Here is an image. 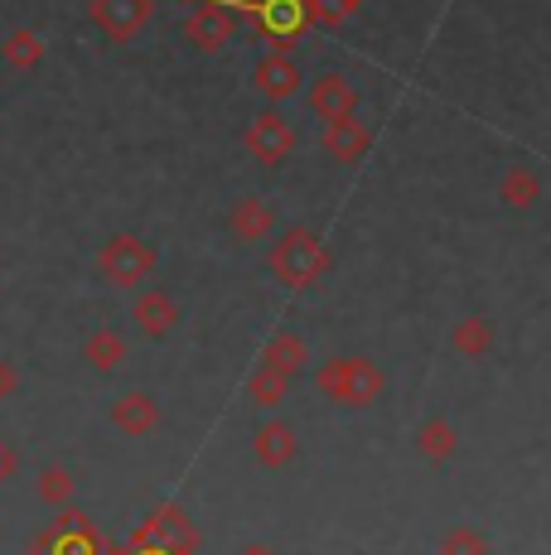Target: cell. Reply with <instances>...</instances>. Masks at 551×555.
Here are the masks:
<instances>
[{"instance_id": "6da1fadb", "label": "cell", "mask_w": 551, "mask_h": 555, "mask_svg": "<svg viewBox=\"0 0 551 555\" xmlns=\"http://www.w3.org/2000/svg\"><path fill=\"white\" fill-rule=\"evenodd\" d=\"M267 266L285 291H310V285H320L324 271H330V247H324L310 228H291L285 237L271 242Z\"/></svg>"}, {"instance_id": "7a4b0ae2", "label": "cell", "mask_w": 551, "mask_h": 555, "mask_svg": "<svg viewBox=\"0 0 551 555\" xmlns=\"http://www.w3.org/2000/svg\"><path fill=\"white\" fill-rule=\"evenodd\" d=\"M315 387L324 391L334 405H348V411H363V405H373L377 397H383L387 377L383 367H377L373 358H334L320 367V377H315Z\"/></svg>"}, {"instance_id": "3957f363", "label": "cell", "mask_w": 551, "mask_h": 555, "mask_svg": "<svg viewBox=\"0 0 551 555\" xmlns=\"http://www.w3.org/2000/svg\"><path fill=\"white\" fill-rule=\"evenodd\" d=\"M155 266H161V256H155V247L145 237H136V232H116L98 251V271L107 275L116 291H141L155 275Z\"/></svg>"}, {"instance_id": "277c9868", "label": "cell", "mask_w": 551, "mask_h": 555, "mask_svg": "<svg viewBox=\"0 0 551 555\" xmlns=\"http://www.w3.org/2000/svg\"><path fill=\"white\" fill-rule=\"evenodd\" d=\"M242 10L257 20V35L267 39L271 53H291L310 29L305 0H242Z\"/></svg>"}, {"instance_id": "5b68a950", "label": "cell", "mask_w": 551, "mask_h": 555, "mask_svg": "<svg viewBox=\"0 0 551 555\" xmlns=\"http://www.w3.org/2000/svg\"><path fill=\"white\" fill-rule=\"evenodd\" d=\"M238 10H242V0H194V10H189V20H184V39L204 53L228 49Z\"/></svg>"}, {"instance_id": "8992f818", "label": "cell", "mask_w": 551, "mask_h": 555, "mask_svg": "<svg viewBox=\"0 0 551 555\" xmlns=\"http://www.w3.org/2000/svg\"><path fill=\"white\" fill-rule=\"evenodd\" d=\"M247 151H252V159H257L261 169H276V165H285L291 159V151H295V126L285 121L281 112H261L257 121L247 126Z\"/></svg>"}, {"instance_id": "52a82bcc", "label": "cell", "mask_w": 551, "mask_h": 555, "mask_svg": "<svg viewBox=\"0 0 551 555\" xmlns=\"http://www.w3.org/2000/svg\"><path fill=\"white\" fill-rule=\"evenodd\" d=\"M155 15V0H92V20L116 44H131Z\"/></svg>"}, {"instance_id": "ba28073f", "label": "cell", "mask_w": 551, "mask_h": 555, "mask_svg": "<svg viewBox=\"0 0 551 555\" xmlns=\"http://www.w3.org/2000/svg\"><path fill=\"white\" fill-rule=\"evenodd\" d=\"M141 537H151L155 546H165V555H189L198 546V531H194V521L184 517L175 503H165V507H155L151 517H145V527H141Z\"/></svg>"}, {"instance_id": "9c48e42d", "label": "cell", "mask_w": 551, "mask_h": 555, "mask_svg": "<svg viewBox=\"0 0 551 555\" xmlns=\"http://www.w3.org/2000/svg\"><path fill=\"white\" fill-rule=\"evenodd\" d=\"M161 401L151 391H126V397L112 401V425L126 435V440H145V435L161 430Z\"/></svg>"}, {"instance_id": "30bf717a", "label": "cell", "mask_w": 551, "mask_h": 555, "mask_svg": "<svg viewBox=\"0 0 551 555\" xmlns=\"http://www.w3.org/2000/svg\"><path fill=\"white\" fill-rule=\"evenodd\" d=\"M305 102H310V112L320 116V121H338V116L358 112V92L344 73H320V78L310 82V92H305Z\"/></svg>"}, {"instance_id": "8fae6325", "label": "cell", "mask_w": 551, "mask_h": 555, "mask_svg": "<svg viewBox=\"0 0 551 555\" xmlns=\"http://www.w3.org/2000/svg\"><path fill=\"white\" fill-rule=\"evenodd\" d=\"M131 319H136V328H141L145 338H165L169 328L179 324V305H175V295L169 291H151V285H141L136 300H131Z\"/></svg>"}, {"instance_id": "7c38bea8", "label": "cell", "mask_w": 551, "mask_h": 555, "mask_svg": "<svg viewBox=\"0 0 551 555\" xmlns=\"http://www.w3.org/2000/svg\"><path fill=\"white\" fill-rule=\"evenodd\" d=\"M252 82H257L261 98L285 102V98H295V92L305 88V73H300V63H295L291 53H267V59L257 63V73H252Z\"/></svg>"}, {"instance_id": "4fadbf2b", "label": "cell", "mask_w": 551, "mask_h": 555, "mask_svg": "<svg viewBox=\"0 0 551 555\" xmlns=\"http://www.w3.org/2000/svg\"><path fill=\"white\" fill-rule=\"evenodd\" d=\"M252 459L261 468H285L300 459V435L291 430V421H261V430L252 435Z\"/></svg>"}, {"instance_id": "5bb4252c", "label": "cell", "mask_w": 551, "mask_h": 555, "mask_svg": "<svg viewBox=\"0 0 551 555\" xmlns=\"http://www.w3.org/2000/svg\"><path fill=\"white\" fill-rule=\"evenodd\" d=\"M368 145H373V131L358 121V112L338 116V121H324V151H330L338 165H358V159L368 155Z\"/></svg>"}, {"instance_id": "9a60e30c", "label": "cell", "mask_w": 551, "mask_h": 555, "mask_svg": "<svg viewBox=\"0 0 551 555\" xmlns=\"http://www.w3.org/2000/svg\"><path fill=\"white\" fill-rule=\"evenodd\" d=\"M228 228L238 242H267L276 232V212L267 198H238L228 212Z\"/></svg>"}, {"instance_id": "2e32d148", "label": "cell", "mask_w": 551, "mask_h": 555, "mask_svg": "<svg viewBox=\"0 0 551 555\" xmlns=\"http://www.w3.org/2000/svg\"><path fill=\"white\" fill-rule=\"evenodd\" d=\"M261 367L281 372L285 382H295L305 367H310V344H305L300 334H276V338H267V348H261Z\"/></svg>"}, {"instance_id": "e0dca14e", "label": "cell", "mask_w": 551, "mask_h": 555, "mask_svg": "<svg viewBox=\"0 0 551 555\" xmlns=\"http://www.w3.org/2000/svg\"><path fill=\"white\" fill-rule=\"evenodd\" d=\"M417 454L426 459V464H450V459L460 454V435H454V425L445 421V415H431V421H421Z\"/></svg>"}, {"instance_id": "ac0fdd59", "label": "cell", "mask_w": 551, "mask_h": 555, "mask_svg": "<svg viewBox=\"0 0 551 555\" xmlns=\"http://www.w3.org/2000/svg\"><path fill=\"white\" fill-rule=\"evenodd\" d=\"M82 362H88L92 372H102V377H112V372L126 367V338L116 334V328H98V334H88V344H82Z\"/></svg>"}, {"instance_id": "d6986e66", "label": "cell", "mask_w": 551, "mask_h": 555, "mask_svg": "<svg viewBox=\"0 0 551 555\" xmlns=\"http://www.w3.org/2000/svg\"><path fill=\"white\" fill-rule=\"evenodd\" d=\"M44 39L35 35V29H10L5 39H0V59L10 63V73H35L39 63H44Z\"/></svg>"}, {"instance_id": "ffe728a7", "label": "cell", "mask_w": 551, "mask_h": 555, "mask_svg": "<svg viewBox=\"0 0 551 555\" xmlns=\"http://www.w3.org/2000/svg\"><path fill=\"white\" fill-rule=\"evenodd\" d=\"M450 344H454V353H464V358H484L494 348V328H489V319H460V324L450 328Z\"/></svg>"}, {"instance_id": "44dd1931", "label": "cell", "mask_w": 551, "mask_h": 555, "mask_svg": "<svg viewBox=\"0 0 551 555\" xmlns=\"http://www.w3.org/2000/svg\"><path fill=\"white\" fill-rule=\"evenodd\" d=\"M39 498H44L49 507H68L73 498H78V478H73L63 464H49L44 474H39Z\"/></svg>"}, {"instance_id": "7402d4cb", "label": "cell", "mask_w": 551, "mask_h": 555, "mask_svg": "<svg viewBox=\"0 0 551 555\" xmlns=\"http://www.w3.org/2000/svg\"><path fill=\"white\" fill-rule=\"evenodd\" d=\"M285 391H291V382H285L281 372H271V367H261L257 362V372H252V382H247V397L257 401L261 411H271V405L285 401Z\"/></svg>"}, {"instance_id": "603a6c76", "label": "cell", "mask_w": 551, "mask_h": 555, "mask_svg": "<svg viewBox=\"0 0 551 555\" xmlns=\"http://www.w3.org/2000/svg\"><path fill=\"white\" fill-rule=\"evenodd\" d=\"M537 194H542V184H537L533 169H513V175H503V203L508 208H533Z\"/></svg>"}, {"instance_id": "cb8c5ba5", "label": "cell", "mask_w": 551, "mask_h": 555, "mask_svg": "<svg viewBox=\"0 0 551 555\" xmlns=\"http://www.w3.org/2000/svg\"><path fill=\"white\" fill-rule=\"evenodd\" d=\"M440 555H489V541L470 527H450L440 537Z\"/></svg>"}, {"instance_id": "d4e9b609", "label": "cell", "mask_w": 551, "mask_h": 555, "mask_svg": "<svg viewBox=\"0 0 551 555\" xmlns=\"http://www.w3.org/2000/svg\"><path fill=\"white\" fill-rule=\"evenodd\" d=\"M305 10H310V25H344L354 15L344 0H305Z\"/></svg>"}, {"instance_id": "484cf974", "label": "cell", "mask_w": 551, "mask_h": 555, "mask_svg": "<svg viewBox=\"0 0 551 555\" xmlns=\"http://www.w3.org/2000/svg\"><path fill=\"white\" fill-rule=\"evenodd\" d=\"M20 391V367L10 358H0V401H10Z\"/></svg>"}, {"instance_id": "4316f807", "label": "cell", "mask_w": 551, "mask_h": 555, "mask_svg": "<svg viewBox=\"0 0 551 555\" xmlns=\"http://www.w3.org/2000/svg\"><path fill=\"white\" fill-rule=\"evenodd\" d=\"M238 555H276V551L267 546V541H252V546H242Z\"/></svg>"}, {"instance_id": "83f0119b", "label": "cell", "mask_w": 551, "mask_h": 555, "mask_svg": "<svg viewBox=\"0 0 551 555\" xmlns=\"http://www.w3.org/2000/svg\"><path fill=\"white\" fill-rule=\"evenodd\" d=\"M344 5H348V10H363V5H368V0H344Z\"/></svg>"}, {"instance_id": "f1b7e54d", "label": "cell", "mask_w": 551, "mask_h": 555, "mask_svg": "<svg viewBox=\"0 0 551 555\" xmlns=\"http://www.w3.org/2000/svg\"><path fill=\"white\" fill-rule=\"evenodd\" d=\"M0 281H5V266H0Z\"/></svg>"}]
</instances>
